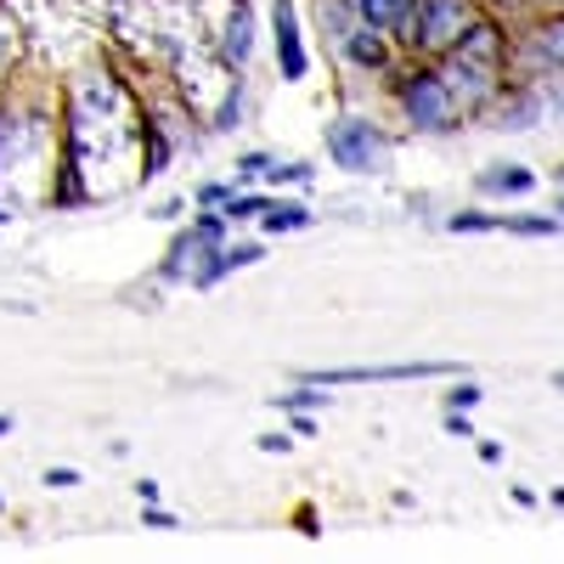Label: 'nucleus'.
Masks as SVG:
<instances>
[{
  "mask_svg": "<svg viewBox=\"0 0 564 564\" xmlns=\"http://www.w3.org/2000/svg\"><path fill=\"white\" fill-rule=\"evenodd\" d=\"M390 97H395L401 124L417 130V135H446V130L463 124V108H457V97L441 79V63H430V57L395 63L390 68Z\"/></svg>",
  "mask_w": 564,
  "mask_h": 564,
  "instance_id": "nucleus-1",
  "label": "nucleus"
},
{
  "mask_svg": "<svg viewBox=\"0 0 564 564\" xmlns=\"http://www.w3.org/2000/svg\"><path fill=\"white\" fill-rule=\"evenodd\" d=\"M480 18V0H412L401 23L390 29L401 57H446L452 45L468 34V23Z\"/></svg>",
  "mask_w": 564,
  "mask_h": 564,
  "instance_id": "nucleus-2",
  "label": "nucleus"
},
{
  "mask_svg": "<svg viewBox=\"0 0 564 564\" xmlns=\"http://www.w3.org/2000/svg\"><path fill=\"white\" fill-rule=\"evenodd\" d=\"M327 141V159H334L345 175H384L390 170V130L379 119H367V113H339V119H327L322 130Z\"/></svg>",
  "mask_w": 564,
  "mask_h": 564,
  "instance_id": "nucleus-3",
  "label": "nucleus"
},
{
  "mask_svg": "<svg viewBox=\"0 0 564 564\" xmlns=\"http://www.w3.org/2000/svg\"><path fill=\"white\" fill-rule=\"evenodd\" d=\"M508 74L513 85H542L564 74V12H536V23L520 29V40L508 45Z\"/></svg>",
  "mask_w": 564,
  "mask_h": 564,
  "instance_id": "nucleus-4",
  "label": "nucleus"
},
{
  "mask_svg": "<svg viewBox=\"0 0 564 564\" xmlns=\"http://www.w3.org/2000/svg\"><path fill=\"white\" fill-rule=\"evenodd\" d=\"M463 361H384V367H316L305 379H316L322 390L334 384H406V379H457Z\"/></svg>",
  "mask_w": 564,
  "mask_h": 564,
  "instance_id": "nucleus-5",
  "label": "nucleus"
},
{
  "mask_svg": "<svg viewBox=\"0 0 564 564\" xmlns=\"http://www.w3.org/2000/svg\"><path fill=\"white\" fill-rule=\"evenodd\" d=\"M271 45H276L282 79L300 85L311 74V52H305V29H300V7H294V0H271Z\"/></svg>",
  "mask_w": 564,
  "mask_h": 564,
  "instance_id": "nucleus-6",
  "label": "nucleus"
},
{
  "mask_svg": "<svg viewBox=\"0 0 564 564\" xmlns=\"http://www.w3.org/2000/svg\"><path fill=\"white\" fill-rule=\"evenodd\" d=\"M339 52H345V63H350V68H361V74H384V79H390V68L401 63L395 40H390V34H379V29H361V23L345 34Z\"/></svg>",
  "mask_w": 564,
  "mask_h": 564,
  "instance_id": "nucleus-7",
  "label": "nucleus"
},
{
  "mask_svg": "<svg viewBox=\"0 0 564 564\" xmlns=\"http://www.w3.org/2000/svg\"><path fill=\"white\" fill-rule=\"evenodd\" d=\"M249 57H254V12L238 0V12L220 23V63L226 68H243Z\"/></svg>",
  "mask_w": 564,
  "mask_h": 564,
  "instance_id": "nucleus-8",
  "label": "nucleus"
},
{
  "mask_svg": "<svg viewBox=\"0 0 564 564\" xmlns=\"http://www.w3.org/2000/svg\"><path fill=\"white\" fill-rule=\"evenodd\" d=\"M475 186L486 198H531L536 193V170L531 164H491V170H480Z\"/></svg>",
  "mask_w": 564,
  "mask_h": 564,
  "instance_id": "nucleus-9",
  "label": "nucleus"
},
{
  "mask_svg": "<svg viewBox=\"0 0 564 564\" xmlns=\"http://www.w3.org/2000/svg\"><path fill=\"white\" fill-rule=\"evenodd\" d=\"M305 226H316V215H311L305 204H282V198H271V209L260 215V231H265V238H289V231H305Z\"/></svg>",
  "mask_w": 564,
  "mask_h": 564,
  "instance_id": "nucleus-10",
  "label": "nucleus"
},
{
  "mask_svg": "<svg viewBox=\"0 0 564 564\" xmlns=\"http://www.w3.org/2000/svg\"><path fill=\"white\" fill-rule=\"evenodd\" d=\"M198 260H209V249H204V243L193 238V226H186V231H181V238L170 243V260L159 265V276H170V282H175V276H186V271H193V276H198Z\"/></svg>",
  "mask_w": 564,
  "mask_h": 564,
  "instance_id": "nucleus-11",
  "label": "nucleus"
},
{
  "mask_svg": "<svg viewBox=\"0 0 564 564\" xmlns=\"http://www.w3.org/2000/svg\"><path fill=\"white\" fill-rule=\"evenodd\" d=\"M406 7H412V0H350L356 23H361V29H379V34H390V29L401 23Z\"/></svg>",
  "mask_w": 564,
  "mask_h": 564,
  "instance_id": "nucleus-12",
  "label": "nucleus"
},
{
  "mask_svg": "<svg viewBox=\"0 0 564 564\" xmlns=\"http://www.w3.org/2000/svg\"><path fill=\"white\" fill-rule=\"evenodd\" d=\"M271 209V193H254V186H231V198L220 204V215L238 226V220H260Z\"/></svg>",
  "mask_w": 564,
  "mask_h": 564,
  "instance_id": "nucleus-13",
  "label": "nucleus"
},
{
  "mask_svg": "<svg viewBox=\"0 0 564 564\" xmlns=\"http://www.w3.org/2000/svg\"><path fill=\"white\" fill-rule=\"evenodd\" d=\"M497 231H513V238H558L564 220L558 215H502Z\"/></svg>",
  "mask_w": 564,
  "mask_h": 564,
  "instance_id": "nucleus-14",
  "label": "nucleus"
},
{
  "mask_svg": "<svg viewBox=\"0 0 564 564\" xmlns=\"http://www.w3.org/2000/svg\"><path fill=\"white\" fill-rule=\"evenodd\" d=\"M271 406H282V412H322V406H327V395H322V384H316V379H300L294 390L271 395Z\"/></svg>",
  "mask_w": 564,
  "mask_h": 564,
  "instance_id": "nucleus-15",
  "label": "nucleus"
},
{
  "mask_svg": "<svg viewBox=\"0 0 564 564\" xmlns=\"http://www.w3.org/2000/svg\"><path fill=\"white\" fill-rule=\"evenodd\" d=\"M226 231H231V220H226L220 209H198V215H193V238H198L209 254L226 249Z\"/></svg>",
  "mask_w": 564,
  "mask_h": 564,
  "instance_id": "nucleus-16",
  "label": "nucleus"
},
{
  "mask_svg": "<svg viewBox=\"0 0 564 564\" xmlns=\"http://www.w3.org/2000/svg\"><path fill=\"white\" fill-rule=\"evenodd\" d=\"M243 108H249V85L238 79L226 90V102H220V113H215V130H238L243 124Z\"/></svg>",
  "mask_w": 564,
  "mask_h": 564,
  "instance_id": "nucleus-17",
  "label": "nucleus"
},
{
  "mask_svg": "<svg viewBox=\"0 0 564 564\" xmlns=\"http://www.w3.org/2000/svg\"><path fill=\"white\" fill-rule=\"evenodd\" d=\"M441 401H446V412H475V406L486 401V390H480V384H475V379H468V372H463V379H457V384H452V390H446Z\"/></svg>",
  "mask_w": 564,
  "mask_h": 564,
  "instance_id": "nucleus-18",
  "label": "nucleus"
},
{
  "mask_svg": "<svg viewBox=\"0 0 564 564\" xmlns=\"http://www.w3.org/2000/svg\"><path fill=\"white\" fill-rule=\"evenodd\" d=\"M497 220L502 215H491V209H457V215H446V231H497Z\"/></svg>",
  "mask_w": 564,
  "mask_h": 564,
  "instance_id": "nucleus-19",
  "label": "nucleus"
},
{
  "mask_svg": "<svg viewBox=\"0 0 564 564\" xmlns=\"http://www.w3.org/2000/svg\"><path fill=\"white\" fill-rule=\"evenodd\" d=\"M141 141H148V170H141V175H164V164H170V141H164V130L159 124H148V135H141Z\"/></svg>",
  "mask_w": 564,
  "mask_h": 564,
  "instance_id": "nucleus-20",
  "label": "nucleus"
},
{
  "mask_svg": "<svg viewBox=\"0 0 564 564\" xmlns=\"http://www.w3.org/2000/svg\"><path fill=\"white\" fill-rule=\"evenodd\" d=\"M271 164H276L271 153H243V159H238V175H231V186H254V181H265Z\"/></svg>",
  "mask_w": 564,
  "mask_h": 564,
  "instance_id": "nucleus-21",
  "label": "nucleus"
},
{
  "mask_svg": "<svg viewBox=\"0 0 564 564\" xmlns=\"http://www.w3.org/2000/svg\"><path fill=\"white\" fill-rule=\"evenodd\" d=\"M265 181H271V186H311L316 170H311V164H271Z\"/></svg>",
  "mask_w": 564,
  "mask_h": 564,
  "instance_id": "nucleus-22",
  "label": "nucleus"
},
{
  "mask_svg": "<svg viewBox=\"0 0 564 564\" xmlns=\"http://www.w3.org/2000/svg\"><path fill=\"white\" fill-rule=\"evenodd\" d=\"M141 525H148V531H175V513L159 508V502H141Z\"/></svg>",
  "mask_w": 564,
  "mask_h": 564,
  "instance_id": "nucleus-23",
  "label": "nucleus"
},
{
  "mask_svg": "<svg viewBox=\"0 0 564 564\" xmlns=\"http://www.w3.org/2000/svg\"><path fill=\"white\" fill-rule=\"evenodd\" d=\"M226 198H231V181H204V186H198V204H204V209H220Z\"/></svg>",
  "mask_w": 564,
  "mask_h": 564,
  "instance_id": "nucleus-24",
  "label": "nucleus"
},
{
  "mask_svg": "<svg viewBox=\"0 0 564 564\" xmlns=\"http://www.w3.org/2000/svg\"><path fill=\"white\" fill-rule=\"evenodd\" d=\"M40 486H52V491H68V486H79V468H45V475H40Z\"/></svg>",
  "mask_w": 564,
  "mask_h": 564,
  "instance_id": "nucleus-25",
  "label": "nucleus"
},
{
  "mask_svg": "<svg viewBox=\"0 0 564 564\" xmlns=\"http://www.w3.org/2000/svg\"><path fill=\"white\" fill-rule=\"evenodd\" d=\"M480 12H491V18H508V12H531V0H480Z\"/></svg>",
  "mask_w": 564,
  "mask_h": 564,
  "instance_id": "nucleus-26",
  "label": "nucleus"
},
{
  "mask_svg": "<svg viewBox=\"0 0 564 564\" xmlns=\"http://www.w3.org/2000/svg\"><path fill=\"white\" fill-rule=\"evenodd\" d=\"M446 435H457V441H475V423H468V412H446Z\"/></svg>",
  "mask_w": 564,
  "mask_h": 564,
  "instance_id": "nucleus-27",
  "label": "nucleus"
},
{
  "mask_svg": "<svg viewBox=\"0 0 564 564\" xmlns=\"http://www.w3.org/2000/svg\"><path fill=\"white\" fill-rule=\"evenodd\" d=\"M289 446H294L289 435H260V452H265V457H276V452H289Z\"/></svg>",
  "mask_w": 564,
  "mask_h": 564,
  "instance_id": "nucleus-28",
  "label": "nucleus"
},
{
  "mask_svg": "<svg viewBox=\"0 0 564 564\" xmlns=\"http://www.w3.org/2000/svg\"><path fill=\"white\" fill-rule=\"evenodd\" d=\"M294 417V435H316V412H289Z\"/></svg>",
  "mask_w": 564,
  "mask_h": 564,
  "instance_id": "nucleus-29",
  "label": "nucleus"
},
{
  "mask_svg": "<svg viewBox=\"0 0 564 564\" xmlns=\"http://www.w3.org/2000/svg\"><path fill=\"white\" fill-rule=\"evenodd\" d=\"M135 497H141V502H159L164 486H159V480H135Z\"/></svg>",
  "mask_w": 564,
  "mask_h": 564,
  "instance_id": "nucleus-30",
  "label": "nucleus"
},
{
  "mask_svg": "<svg viewBox=\"0 0 564 564\" xmlns=\"http://www.w3.org/2000/svg\"><path fill=\"white\" fill-rule=\"evenodd\" d=\"M480 441V435H475ZM480 463H502V441H480Z\"/></svg>",
  "mask_w": 564,
  "mask_h": 564,
  "instance_id": "nucleus-31",
  "label": "nucleus"
},
{
  "mask_svg": "<svg viewBox=\"0 0 564 564\" xmlns=\"http://www.w3.org/2000/svg\"><path fill=\"white\" fill-rule=\"evenodd\" d=\"M531 12H564V0H531Z\"/></svg>",
  "mask_w": 564,
  "mask_h": 564,
  "instance_id": "nucleus-32",
  "label": "nucleus"
},
{
  "mask_svg": "<svg viewBox=\"0 0 564 564\" xmlns=\"http://www.w3.org/2000/svg\"><path fill=\"white\" fill-rule=\"evenodd\" d=\"M0 435H12V417L7 412H0Z\"/></svg>",
  "mask_w": 564,
  "mask_h": 564,
  "instance_id": "nucleus-33",
  "label": "nucleus"
},
{
  "mask_svg": "<svg viewBox=\"0 0 564 564\" xmlns=\"http://www.w3.org/2000/svg\"><path fill=\"white\" fill-rule=\"evenodd\" d=\"M553 181H558V186H564V164H558V170H553Z\"/></svg>",
  "mask_w": 564,
  "mask_h": 564,
  "instance_id": "nucleus-34",
  "label": "nucleus"
},
{
  "mask_svg": "<svg viewBox=\"0 0 564 564\" xmlns=\"http://www.w3.org/2000/svg\"><path fill=\"white\" fill-rule=\"evenodd\" d=\"M7 220H12V209H0V226H7Z\"/></svg>",
  "mask_w": 564,
  "mask_h": 564,
  "instance_id": "nucleus-35",
  "label": "nucleus"
},
{
  "mask_svg": "<svg viewBox=\"0 0 564 564\" xmlns=\"http://www.w3.org/2000/svg\"><path fill=\"white\" fill-rule=\"evenodd\" d=\"M553 384H558V390H564V372H553Z\"/></svg>",
  "mask_w": 564,
  "mask_h": 564,
  "instance_id": "nucleus-36",
  "label": "nucleus"
},
{
  "mask_svg": "<svg viewBox=\"0 0 564 564\" xmlns=\"http://www.w3.org/2000/svg\"><path fill=\"white\" fill-rule=\"evenodd\" d=\"M558 220H564V198H558Z\"/></svg>",
  "mask_w": 564,
  "mask_h": 564,
  "instance_id": "nucleus-37",
  "label": "nucleus"
},
{
  "mask_svg": "<svg viewBox=\"0 0 564 564\" xmlns=\"http://www.w3.org/2000/svg\"><path fill=\"white\" fill-rule=\"evenodd\" d=\"M0 513H7V497H0Z\"/></svg>",
  "mask_w": 564,
  "mask_h": 564,
  "instance_id": "nucleus-38",
  "label": "nucleus"
}]
</instances>
